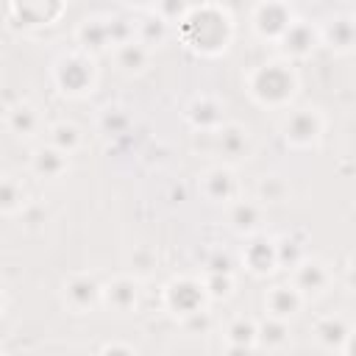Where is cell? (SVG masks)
<instances>
[{"label": "cell", "instance_id": "6da1fadb", "mask_svg": "<svg viewBox=\"0 0 356 356\" xmlns=\"http://www.w3.org/2000/svg\"><path fill=\"white\" fill-rule=\"evenodd\" d=\"M250 92H253V97H256L259 103H264V106H281V103H286V100L292 97V92H295V75H292V70H289L286 64H281V61L264 64V67L253 75Z\"/></svg>", "mask_w": 356, "mask_h": 356}, {"label": "cell", "instance_id": "7a4b0ae2", "mask_svg": "<svg viewBox=\"0 0 356 356\" xmlns=\"http://www.w3.org/2000/svg\"><path fill=\"white\" fill-rule=\"evenodd\" d=\"M56 81L61 86V92L67 95H83L86 89H92L95 81V67L86 56H64L56 64Z\"/></svg>", "mask_w": 356, "mask_h": 356}, {"label": "cell", "instance_id": "3957f363", "mask_svg": "<svg viewBox=\"0 0 356 356\" xmlns=\"http://www.w3.org/2000/svg\"><path fill=\"white\" fill-rule=\"evenodd\" d=\"M203 298H206V289L192 278H178L167 286V306L184 317L203 309Z\"/></svg>", "mask_w": 356, "mask_h": 356}, {"label": "cell", "instance_id": "277c9868", "mask_svg": "<svg viewBox=\"0 0 356 356\" xmlns=\"http://www.w3.org/2000/svg\"><path fill=\"white\" fill-rule=\"evenodd\" d=\"M289 22H292V14H289V8L281 3V0H267V3H261L259 8H256V14H253V25H256V31L261 33V36H281L286 28H289Z\"/></svg>", "mask_w": 356, "mask_h": 356}, {"label": "cell", "instance_id": "5b68a950", "mask_svg": "<svg viewBox=\"0 0 356 356\" xmlns=\"http://www.w3.org/2000/svg\"><path fill=\"white\" fill-rule=\"evenodd\" d=\"M100 292H103V286L92 275H75L64 286V298L75 312H86L95 303H100Z\"/></svg>", "mask_w": 356, "mask_h": 356}, {"label": "cell", "instance_id": "8992f818", "mask_svg": "<svg viewBox=\"0 0 356 356\" xmlns=\"http://www.w3.org/2000/svg\"><path fill=\"white\" fill-rule=\"evenodd\" d=\"M284 131H286V139L292 145H309L320 134V114L314 108H300V111L289 114Z\"/></svg>", "mask_w": 356, "mask_h": 356}, {"label": "cell", "instance_id": "52a82bcc", "mask_svg": "<svg viewBox=\"0 0 356 356\" xmlns=\"http://www.w3.org/2000/svg\"><path fill=\"white\" fill-rule=\"evenodd\" d=\"M214 145H217V153L222 156V159H228V161H239V159H245L248 156V147H250V142H248V131L242 128V125H222L217 134H214Z\"/></svg>", "mask_w": 356, "mask_h": 356}, {"label": "cell", "instance_id": "ba28073f", "mask_svg": "<svg viewBox=\"0 0 356 356\" xmlns=\"http://www.w3.org/2000/svg\"><path fill=\"white\" fill-rule=\"evenodd\" d=\"M100 300H106L114 312H131L136 306V281L134 278H114L108 286H103Z\"/></svg>", "mask_w": 356, "mask_h": 356}, {"label": "cell", "instance_id": "9c48e42d", "mask_svg": "<svg viewBox=\"0 0 356 356\" xmlns=\"http://www.w3.org/2000/svg\"><path fill=\"white\" fill-rule=\"evenodd\" d=\"M33 172L42 175V178H61L67 172V153H61L58 147L47 145V147H39L33 153Z\"/></svg>", "mask_w": 356, "mask_h": 356}, {"label": "cell", "instance_id": "30bf717a", "mask_svg": "<svg viewBox=\"0 0 356 356\" xmlns=\"http://www.w3.org/2000/svg\"><path fill=\"white\" fill-rule=\"evenodd\" d=\"M203 189L211 200H231L236 195V178L225 167H214L203 175Z\"/></svg>", "mask_w": 356, "mask_h": 356}, {"label": "cell", "instance_id": "8fae6325", "mask_svg": "<svg viewBox=\"0 0 356 356\" xmlns=\"http://www.w3.org/2000/svg\"><path fill=\"white\" fill-rule=\"evenodd\" d=\"M114 58H117V67L122 70V72H142L145 67H147V58H150V53H147V47L136 39H128V42H122V44H117V53H114Z\"/></svg>", "mask_w": 356, "mask_h": 356}, {"label": "cell", "instance_id": "7c38bea8", "mask_svg": "<svg viewBox=\"0 0 356 356\" xmlns=\"http://www.w3.org/2000/svg\"><path fill=\"white\" fill-rule=\"evenodd\" d=\"M300 306V292L295 286H273L270 295H267V309L273 317L284 320L289 314H295Z\"/></svg>", "mask_w": 356, "mask_h": 356}, {"label": "cell", "instance_id": "4fadbf2b", "mask_svg": "<svg viewBox=\"0 0 356 356\" xmlns=\"http://www.w3.org/2000/svg\"><path fill=\"white\" fill-rule=\"evenodd\" d=\"M284 50L292 56H306L314 47V31L306 22H289V28L281 33Z\"/></svg>", "mask_w": 356, "mask_h": 356}, {"label": "cell", "instance_id": "5bb4252c", "mask_svg": "<svg viewBox=\"0 0 356 356\" xmlns=\"http://www.w3.org/2000/svg\"><path fill=\"white\" fill-rule=\"evenodd\" d=\"M228 220H231V225H234L239 234H253V231L259 228V222H261V209H259V203H253V200H239V203L231 206Z\"/></svg>", "mask_w": 356, "mask_h": 356}, {"label": "cell", "instance_id": "9a60e30c", "mask_svg": "<svg viewBox=\"0 0 356 356\" xmlns=\"http://www.w3.org/2000/svg\"><path fill=\"white\" fill-rule=\"evenodd\" d=\"M8 128L17 136H33L36 128H39V111L31 103H17L8 111Z\"/></svg>", "mask_w": 356, "mask_h": 356}, {"label": "cell", "instance_id": "2e32d148", "mask_svg": "<svg viewBox=\"0 0 356 356\" xmlns=\"http://www.w3.org/2000/svg\"><path fill=\"white\" fill-rule=\"evenodd\" d=\"M222 108H220V103H214V100H209V97H200V100H195L192 106H189V120L195 122V128H200V131H209V128H217L220 125V120H222V114H220Z\"/></svg>", "mask_w": 356, "mask_h": 356}, {"label": "cell", "instance_id": "e0dca14e", "mask_svg": "<svg viewBox=\"0 0 356 356\" xmlns=\"http://www.w3.org/2000/svg\"><path fill=\"white\" fill-rule=\"evenodd\" d=\"M248 267L253 273H270L278 261H275V245L267 242V239H256L250 248H248V256H245Z\"/></svg>", "mask_w": 356, "mask_h": 356}, {"label": "cell", "instance_id": "ac0fdd59", "mask_svg": "<svg viewBox=\"0 0 356 356\" xmlns=\"http://www.w3.org/2000/svg\"><path fill=\"white\" fill-rule=\"evenodd\" d=\"M328 284V270L320 261H309L298 270L295 275V289L298 292H320Z\"/></svg>", "mask_w": 356, "mask_h": 356}, {"label": "cell", "instance_id": "d6986e66", "mask_svg": "<svg viewBox=\"0 0 356 356\" xmlns=\"http://www.w3.org/2000/svg\"><path fill=\"white\" fill-rule=\"evenodd\" d=\"M225 337H228V350H250L256 345V325L250 320L239 317L228 325Z\"/></svg>", "mask_w": 356, "mask_h": 356}, {"label": "cell", "instance_id": "ffe728a7", "mask_svg": "<svg viewBox=\"0 0 356 356\" xmlns=\"http://www.w3.org/2000/svg\"><path fill=\"white\" fill-rule=\"evenodd\" d=\"M47 139L53 147H58L61 153H72L78 145H81V131L72 125V122H56L50 131H47Z\"/></svg>", "mask_w": 356, "mask_h": 356}, {"label": "cell", "instance_id": "44dd1931", "mask_svg": "<svg viewBox=\"0 0 356 356\" xmlns=\"http://www.w3.org/2000/svg\"><path fill=\"white\" fill-rule=\"evenodd\" d=\"M25 203V192L14 178H0V214H14Z\"/></svg>", "mask_w": 356, "mask_h": 356}, {"label": "cell", "instance_id": "7402d4cb", "mask_svg": "<svg viewBox=\"0 0 356 356\" xmlns=\"http://www.w3.org/2000/svg\"><path fill=\"white\" fill-rule=\"evenodd\" d=\"M78 36H81V42H83L86 47H92V50H103V47L111 44L108 22H103V19H89V22L81 28Z\"/></svg>", "mask_w": 356, "mask_h": 356}, {"label": "cell", "instance_id": "603a6c76", "mask_svg": "<svg viewBox=\"0 0 356 356\" xmlns=\"http://www.w3.org/2000/svg\"><path fill=\"white\" fill-rule=\"evenodd\" d=\"M136 33H139V42L150 50L153 44H161V42H164V36H167V22H164L161 17H147V19L139 22Z\"/></svg>", "mask_w": 356, "mask_h": 356}, {"label": "cell", "instance_id": "cb8c5ba5", "mask_svg": "<svg viewBox=\"0 0 356 356\" xmlns=\"http://www.w3.org/2000/svg\"><path fill=\"white\" fill-rule=\"evenodd\" d=\"M256 342H261L267 348H281L286 342V325H284V320L273 317L261 328H256Z\"/></svg>", "mask_w": 356, "mask_h": 356}, {"label": "cell", "instance_id": "d4e9b609", "mask_svg": "<svg viewBox=\"0 0 356 356\" xmlns=\"http://www.w3.org/2000/svg\"><path fill=\"white\" fill-rule=\"evenodd\" d=\"M203 289L209 298H228L234 289V278H231V273H211Z\"/></svg>", "mask_w": 356, "mask_h": 356}, {"label": "cell", "instance_id": "484cf974", "mask_svg": "<svg viewBox=\"0 0 356 356\" xmlns=\"http://www.w3.org/2000/svg\"><path fill=\"white\" fill-rule=\"evenodd\" d=\"M156 8H159V17L164 22L170 19H184L186 11H189V0H156Z\"/></svg>", "mask_w": 356, "mask_h": 356}, {"label": "cell", "instance_id": "4316f807", "mask_svg": "<svg viewBox=\"0 0 356 356\" xmlns=\"http://www.w3.org/2000/svg\"><path fill=\"white\" fill-rule=\"evenodd\" d=\"M345 334H348V331L339 325V320L334 323V317H328V320H323V323L317 325V337H320L328 348H334V337H337V339H342Z\"/></svg>", "mask_w": 356, "mask_h": 356}, {"label": "cell", "instance_id": "83f0119b", "mask_svg": "<svg viewBox=\"0 0 356 356\" xmlns=\"http://www.w3.org/2000/svg\"><path fill=\"white\" fill-rule=\"evenodd\" d=\"M103 125H106V131H111V134H117L120 128H125V125H128V117L122 114V108H106V117H103Z\"/></svg>", "mask_w": 356, "mask_h": 356}, {"label": "cell", "instance_id": "f1b7e54d", "mask_svg": "<svg viewBox=\"0 0 356 356\" xmlns=\"http://www.w3.org/2000/svg\"><path fill=\"white\" fill-rule=\"evenodd\" d=\"M261 197H264V200H281V197H284V184H281L275 175L264 178V181H261Z\"/></svg>", "mask_w": 356, "mask_h": 356}, {"label": "cell", "instance_id": "f546056e", "mask_svg": "<svg viewBox=\"0 0 356 356\" xmlns=\"http://www.w3.org/2000/svg\"><path fill=\"white\" fill-rule=\"evenodd\" d=\"M209 273H231V256L228 253H214L209 261H206Z\"/></svg>", "mask_w": 356, "mask_h": 356}, {"label": "cell", "instance_id": "4dcf8cb0", "mask_svg": "<svg viewBox=\"0 0 356 356\" xmlns=\"http://www.w3.org/2000/svg\"><path fill=\"white\" fill-rule=\"evenodd\" d=\"M134 264H139V270H142V273H147V270H150V264H153V259H150V253L142 248V250H136V253H134Z\"/></svg>", "mask_w": 356, "mask_h": 356}, {"label": "cell", "instance_id": "1f68e13d", "mask_svg": "<svg viewBox=\"0 0 356 356\" xmlns=\"http://www.w3.org/2000/svg\"><path fill=\"white\" fill-rule=\"evenodd\" d=\"M131 3H136V6H156V0H131Z\"/></svg>", "mask_w": 356, "mask_h": 356}, {"label": "cell", "instance_id": "d6a6232c", "mask_svg": "<svg viewBox=\"0 0 356 356\" xmlns=\"http://www.w3.org/2000/svg\"><path fill=\"white\" fill-rule=\"evenodd\" d=\"M0 306H3V295H0Z\"/></svg>", "mask_w": 356, "mask_h": 356}]
</instances>
